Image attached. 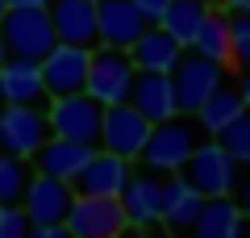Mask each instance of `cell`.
Masks as SVG:
<instances>
[{"instance_id": "d590c367", "label": "cell", "mask_w": 250, "mask_h": 238, "mask_svg": "<svg viewBox=\"0 0 250 238\" xmlns=\"http://www.w3.org/2000/svg\"><path fill=\"white\" fill-rule=\"evenodd\" d=\"M9 59V46H4V34H0V63Z\"/></svg>"}, {"instance_id": "e575fe53", "label": "cell", "mask_w": 250, "mask_h": 238, "mask_svg": "<svg viewBox=\"0 0 250 238\" xmlns=\"http://www.w3.org/2000/svg\"><path fill=\"white\" fill-rule=\"evenodd\" d=\"M4 4H9V9H42L46 0H4Z\"/></svg>"}, {"instance_id": "ffe728a7", "label": "cell", "mask_w": 250, "mask_h": 238, "mask_svg": "<svg viewBox=\"0 0 250 238\" xmlns=\"http://www.w3.org/2000/svg\"><path fill=\"white\" fill-rule=\"evenodd\" d=\"M179 54H184V46H179L163 25H146L142 34L134 38V46H129V59H134L138 71H171Z\"/></svg>"}, {"instance_id": "4dcf8cb0", "label": "cell", "mask_w": 250, "mask_h": 238, "mask_svg": "<svg viewBox=\"0 0 250 238\" xmlns=\"http://www.w3.org/2000/svg\"><path fill=\"white\" fill-rule=\"evenodd\" d=\"M25 238H71V230L62 226V221H50V226H29Z\"/></svg>"}, {"instance_id": "8fae6325", "label": "cell", "mask_w": 250, "mask_h": 238, "mask_svg": "<svg viewBox=\"0 0 250 238\" xmlns=\"http://www.w3.org/2000/svg\"><path fill=\"white\" fill-rule=\"evenodd\" d=\"M71 201H75V188L67 184V180H54V176L34 171V176L25 180V192H21L17 205H21V213L29 217V226H50V221L67 217Z\"/></svg>"}, {"instance_id": "d6986e66", "label": "cell", "mask_w": 250, "mask_h": 238, "mask_svg": "<svg viewBox=\"0 0 250 238\" xmlns=\"http://www.w3.org/2000/svg\"><path fill=\"white\" fill-rule=\"evenodd\" d=\"M200 205H205V196L188 184L179 171H171V176L163 180V217H159L163 230H175V234H184V230L196 221Z\"/></svg>"}, {"instance_id": "8d00e7d4", "label": "cell", "mask_w": 250, "mask_h": 238, "mask_svg": "<svg viewBox=\"0 0 250 238\" xmlns=\"http://www.w3.org/2000/svg\"><path fill=\"white\" fill-rule=\"evenodd\" d=\"M238 238H250V221H242V234Z\"/></svg>"}, {"instance_id": "5b68a950", "label": "cell", "mask_w": 250, "mask_h": 238, "mask_svg": "<svg viewBox=\"0 0 250 238\" xmlns=\"http://www.w3.org/2000/svg\"><path fill=\"white\" fill-rule=\"evenodd\" d=\"M167 75H171V88H175V109L179 113H196L208 100V92L217 84H225V67L205 59V54H196V50H184Z\"/></svg>"}, {"instance_id": "1f68e13d", "label": "cell", "mask_w": 250, "mask_h": 238, "mask_svg": "<svg viewBox=\"0 0 250 238\" xmlns=\"http://www.w3.org/2000/svg\"><path fill=\"white\" fill-rule=\"evenodd\" d=\"M163 234V226H125L117 238H159Z\"/></svg>"}, {"instance_id": "83f0119b", "label": "cell", "mask_w": 250, "mask_h": 238, "mask_svg": "<svg viewBox=\"0 0 250 238\" xmlns=\"http://www.w3.org/2000/svg\"><path fill=\"white\" fill-rule=\"evenodd\" d=\"M29 217L21 213V205H0V238H25Z\"/></svg>"}, {"instance_id": "6da1fadb", "label": "cell", "mask_w": 250, "mask_h": 238, "mask_svg": "<svg viewBox=\"0 0 250 238\" xmlns=\"http://www.w3.org/2000/svg\"><path fill=\"white\" fill-rule=\"evenodd\" d=\"M205 138L208 134L200 130V121L192 113H171V117H163V121L150 125L142 150H138V163H142L146 171H154V176H171V171L184 167V159Z\"/></svg>"}, {"instance_id": "74e56055", "label": "cell", "mask_w": 250, "mask_h": 238, "mask_svg": "<svg viewBox=\"0 0 250 238\" xmlns=\"http://www.w3.org/2000/svg\"><path fill=\"white\" fill-rule=\"evenodd\" d=\"M4 9H9V4H4V0H0V17H4Z\"/></svg>"}, {"instance_id": "44dd1931", "label": "cell", "mask_w": 250, "mask_h": 238, "mask_svg": "<svg viewBox=\"0 0 250 238\" xmlns=\"http://www.w3.org/2000/svg\"><path fill=\"white\" fill-rule=\"evenodd\" d=\"M192 238H238L242 234V213L229 196H205L196 221H192Z\"/></svg>"}, {"instance_id": "f546056e", "label": "cell", "mask_w": 250, "mask_h": 238, "mask_svg": "<svg viewBox=\"0 0 250 238\" xmlns=\"http://www.w3.org/2000/svg\"><path fill=\"white\" fill-rule=\"evenodd\" d=\"M138 9V17L146 21V25H159V17H163V9H167V0H129Z\"/></svg>"}, {"instance_id": "cb8c5ba5", "label": "cell", "mask_w": 250, "mask_h": 238, "mask_svg": "<svg viewBox=\"0 0 250 238\" xmlns=\"http://www.w3.org/2000/svg\"><path fill=\"white\" fill-rule=\"evenodd\" d=\"M188 50L205 54V59L221 63V67H233V54H229V21H225V13L208 9V17L200 21V29H196V38H192Z\"/></svg>"}, {"instance_id": "f1b7e54d", "label": "cell", "mask_w": 250, "mask_h": 238, "mask_svg": "<svg viewBox=\"0 0 250 238\" xmlns=\"http://www.w3.org/2000/svg\"><path fill=\"white\" fill-rule=\"evenodd\" d=\"M229 201L238 205L242 221H250V163H238V176H233V188H229Z\"/></svg>"}, {"instance_id": "7a4b0ae2", "label": "cell", "mask_w": 250, "mask_h": 238, "mask_svg": "<svg viewBox=\"0 0 250 238\" xmlns=\"http://www.w3.org/2000/svg\"><path fill=\"white\" fill-rule=\"evenodd\" d=\"M134 59L121 46H92L88 54V79H83V92H88L96 105H117V100L129 96V84H134Z\"/></svg>"}, {"instance_id": "e0dca14e", "label": "cell", "mask_w": 250, "mask_h": 238, "mask_svg": "<svg viewBox=\"0 0 250 238\" xmlns=\"http://www.w3.org/2000/svg\"><path fill=\"white\" fill-rule=\"evenodd\" d=\"M0 105H46L38 59L9 54V59L0 63Z\"/></svg>"}, {"instance_id": "ba28073f", "label": "cell", "mask_w": 250, "mask_h": 238, "mask_svg": "<svg viewBox=\"0 0 250 238\" xmlns=\"http://www.w3.org/2000/svg\"><path fill=\"white\" fill-rule=\"evenodd\" d=\"M88 54H92V46L54 42L50 50L38 59L46 100H50V96H71V92H83V79H88Z\"/></svg>"}, {"instance_id": "8992f818", "label": "cell", "mask_w": 250, "mask_h": 238, "mask_svg": "<svg viewBox=\"0 0 250 238\" xmlns=\"http://www.w3.org/2000/svg\"><path fill=\"white\" fill-rule=\"evenodd\" d=\"M0 34H4L9 54H17V59H42V54L59 42L46 4H42V9H4V17H0Z\"/></svg>"}, {"instance_id": "2e32d148", "label": "cell", "mask_w": 250, "mask_h": 238, "mask_svg": "<svg viewBox=\"0 0 250 238\" xmlns=\"http://www.w3.org/2000/svg\"><path fill=\"white\" fill-rule=\"evenodd\" d=\"M146 29L129 0H96V46H121L129 50L134 38Z\"/></svg>"}, {"instance_id": "f35d334b", "label": "cell", "mask_w": 250, "mask_h": 238, "mask_svg": "<svg viewBox=\"0 0 250 238\" xmlns=\"http://www.w3.org/2000/svg\"><path fill=\"white\" fill-rule=\"evenodd\" d=\"M92 4H96V0H92Z\"/></svg>"}, {"instance_id": "d6a6232c", "label": "cell", "mask_w": 250, "mask_h": 238, "mask_svg": "<svg viewBox=\"0 0 250 238\" xmlns=\"http://www.w3.org/2000/svg\"><path fill=\"white\" fill-rule=\"evenodd\" d=\"M233 88H238V96H242V105L250 109V67H242V79H238V84H233Z\"/></svg>"}, {"instance_id": "7c38bea8", "label": "cell", "mask_w": 250, "mask_h": 238, "mask_svg": "<svg viewBox=\"0 0 250 238\" xmlns=\"http://www.w3.org/2000/svg\"><path fill=\"white\" fill-rule=\"evenodd\" d=\"M117 201H121L125 209V221L129 226H163V176H154V171H129V180H125V188L117 192Z\"/></svg>"}, {"instance_id": "52a82bcc", "label": "cell", "mask_w": 250, "mask_h": 238, "mask_svg": "<svg viewBox=\"0 0 250 238\" xmlns=\"http://www.w3.org/2000/svg\"><path fill=\"white\" fill-rule=\"evenodd\" d=\"M62 226L71 230V238H117L129 221H125V209H121L117 196H83V192H75Z\"/></svg>"}, {"instance_id": "4fadbf2b", "label": "cell", "mask_w": 250, "mask_h": 238, "mask_svg": "<svg viewBox=\"0 0 250 238\" xmlns=\"http://www.w3.org/2000/svg\"><path fill=\"white\" fill-rule=\"evenodd\" d=\"M129 171H134L129 159H121V155H113V150L96 146L88 155V163L80 167V176L71 180V188H75V192H83V196H117L125 188V180H129Z\"/></svg>"}, {"instance_id": "9a60e30c", "label": "cell", "mask_w": 250, "mask_h": 238, "mask_svg": "<svg viewBox=\"0 0 250 238\" xmlns=\"http://www.w3.org/2000/svg\"><path fill=\"white\" fill-rule=\"evenodd\" d=\"M129 105L146 117V121H163V117L179 113L175 109V88H171L167 71H134V84H129Z\"/></svg>"}, {"instance_id": "5bb4252c", "label": "cell", "mask_w": 250, "mask_h": 238, "mask_svg": "<svg viewBox=\"0 0 250 238\" xmlns=\"http://www.w3.org/2000/svg\"><path fill=\"white\" fill-rule=\"evenodd\" d=\"M46 13H50L59 42L96 46V4L92 0H46Z\"/></svg>"}, {"instance_id": "ac0fdd59", "label": "cell", "mask_w": 250, "mask_h": 238, "mask_svg": "<svg viewBox=\"0 0 250 238\" xmlns=\"http://www.w3.org/2000/svg\"><path fill=\"white\" fill-rule=\"evenodd\" d=\"M96 146H83V142H71V138H46L42 146L29 155V167L42 171V176H54V180H67L71 184L75 176H80V167L88 163V155Z\"/></svg>"}, {"instance_id": "30bf717a", "label": "cell", "mask_w": 250, "mask_h": 238, "mask_svg": "<svg viewBox=\"0 0 250 238\" xmlns=\"http://www.w3.org/2000/svg\"><path fill=\"white\" fill-rule=\"evenodd\" d=\"M46 138H50V125L42 105H0V150L29 159Z\"/></svg>"}, {"instance_id": "d4e9b609", "label": "cell", "mask_w": 250, "mask_h": 238, "mask_svg": "<svg viewBox=\"0 0 250 238\" xmlns=\"http://www.w3.org/2000/svg\"><path fill=\"white\" fill-rule=\"evenodd\" d=\"M29 176H34L29 159L0 150V205H17L21 192H25V180H29Z\"/></svg>"}, {"instance_id": "484cf974", "label": "cell", "mask_w": 250, "mask_h": 238, "mask_svg": "<svg viewBox=\"0 0 250 238\" xmlns=\"http://www.w3.org/2000/svg\"><path fill=\"white\" fill-rule=\"evenodd\" d=\"M217 142L233 155V163H250V109H242V113L217 134Z\"/></svg>"}, {"instance_id": "4316f807", "label": "cell", "mask_w": 250, "mask_h": 238, "mask_svg": "<svg viewBox=\"0 0 250 238\" xmlns=\"http://www.w3.org/2000/svg\"><path fill=\"white\" fill-rule=\"evenodd\" d=\"M229 21V54L238 67H250V13H225Z\"/></svg>"}, {"instance_id": "603a6c76", "label": "cell", "mask_w": 250, "mask_h": 238, "mask_svg": "<svg viewBox=\"0 0 250 238\" xmlns=\"http://www.w3.org/2000/svg\"><path fill=\"white\" fill-rule=\"evenodd\" d=\"M242 109H246V105H242L238 88H233L229 79H225V84H217V88L208 92V100H205V105H200V109H196V113H192V117H196V121H200V130H205L208 138H217V134H221L225 125H229L233 117L242 113Z\"/></svg>"}, {"instance_id": "9c48e42d", "label": "cell", "mask_w": 250, "mask_h": 238, "mask_svg": "<svg viewBox=\"0 0 250 238\" xmlns=\"http://www.w3.org/2000/svg\"><path fill=\"white\" fill-rule=\"evenodd\" d=\"M146 134H150V121H146L129 100H117V105H104V113H100V142L96 146H104V150H113V155L138 163V150H142Z\"/></svg>"}, {"instance_id": "277c9868", "label": "cell", "mask_w": 250, "mask_h": 238, "mask_svg": "<svg viewBox=\"0 0 250 238\" xmlns=\"http://www.w3.org/2000/svg\"><path fill=\"white\" fill-rule=\"evenodd\" d=\"M179 176L196 188L200 196H229L233 176H238V163H233V155H229L217 138H205L192 155L184 159Z\"/></svg>"}, {"instance_id": "7402d4cb", "label": "cell", "mask_w": 250, "mask_h": 238, "mask_svg": "<svg viewBox=\"0 0 250 238\" xmlns=\"http://www.w3.org/2000/svg\"><path fill=\"white\" fill-rule=\"evenodd\" d=\"M208 9H213V0H167V9H163L159 25L188 50V46H192V38H196V29H200V21L208 17Z\"/></svg>"}, {"instance_id": "3957f363", "label": "cell", "mask_w": 250, "mask_h": 238, "mask_svg": "<svg viewBox=\"0 0 250 238\" xmlns=\"http://www.w3.org/2000/svg\"><path fill=\"white\" fill-rule=\"evenodd\" d=\"M42 109H46V125H50L54 138H71V142H83V146L100 142V113H104V105H96L88 92L50 96Z\"/></svg>"}, {"instance_id": "836d02e7", "label": "cell", "mask_w": 250, "mask_h": 238, "mask_svg": "<svg viewBox=\"0 0 250 238\" xmlns=\"http://www.w3.org/2000/svg\"><path fill=\"white\" fill-rule=\"evenodd\" d=\"M221 9H229V13H250V0H221Z\"/></svg>"}]
</instances>
